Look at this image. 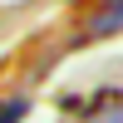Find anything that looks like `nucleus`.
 I'll return each instance as SVG.
<instances>
[{
	"mask_svg": "<svg viewBox=\"0 0 123 123\" xmlns=\"http://www.w3.org/2000/svg\"><path fill=\"white\" fill-rule=\"evenodd\" d=\"M89 30H94V35H118L123 30V0H108V5L89 20Z\"/></svg>",
	"mask_w": 123,
	"mask_h": 123,
	"instance_id": "f257e3e1",
	"label": "nucleus"
},
{
	"mask_svg": "<svg viewBox=\"0 0 123 123\" xmlns=\"http://www.w3.org/2000/svg\"><path fill=\"white\" fill-rule=\"evenodd\" d=\"M25 113H30V104H25V98H10V104L0 108V123H20Z\"/></svg>",
	"mask_w": 123,
	"mask_h": 123,
	"instance_id": "f03ea898",
	"label": "nucleus"
}]
</instances>
